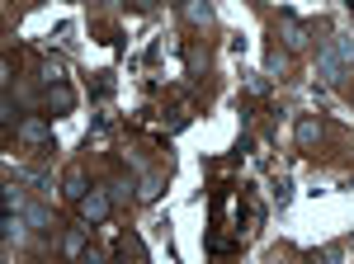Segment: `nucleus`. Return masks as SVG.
Returning a JSON list of instances; mask_svg holds the SVG:
<instances>
[{
  "mask_svg": "<svg viewBox=\"0 0 354 264\" xmlns=\"http://www.w3.org/2000/svg\"><path fill=\"white\" fill-rule=\"evenodd\" d=\"M109 212H113V194H109V189H90V194L81 198V217H85V227H100V222H104Z\"/></svg>",
  "mask_w": 354,
  "mask_h": 264,
  "instance_id": "1",
  "label": "nucleus"
},
{
  "mask_svg": "<svg viewBox=\"0 0 354 264\" xmlns=\"http://www.w3.org/2000/svg\"><path fill=\"white\" fill-rule=\"evenodd\" d=\"M19 142H28V147H48V142H53L48 118H24V123H19Z\"/></svg>",
  "mask_w": 354,
  "mask_h": 264,
  "instance_id": "2",
  "label": "nucleus"
},
{
  "mask_svg": "<svg viewBox=\"0 0 354 264\" xmlns=\"http://www.w3.org/2000/svg\"><path fill=\"white\" fill-rule=\"evenodd\" d=\"M24 222H28V232H43V236H48V232H57L53 212L43 208V203H28V208H24Z\"/></svg>",
  "mask_w": 354,
  "mask_h": 264,
  "instance_id": "3",
  "label": "nucleus"
},
{
  "mask_svg": "<svg viewBox=\"0 0 354 264\" xmlns=\"http://www.w3.org/2000/svg\"><path fill=\"white\" fill-rule=\"evenodd\" d=\"M279 33H283V43H288V48H302V43H307V24L293 19V15H283V19H279Z\"/></svg>",
  "mask_w": 354,
  "mask_h": 264,
  "instance_id": "4",
  "label": "nucleus"
},
{
  "mask_svg": "<svg viewBox=\"0 0 354 264\" xmlns=\"http://www.w3.org/2000/svg\"><path fill=\"white\" fill-rule=\"evenodd\" d=\"M185 19L198 24V28H208L213 24V5H208V0H185Z\"/></svg>",
  "mask_w": 354,
  "mask_h": 264,
  "instance_id": "5",
  "label": "nucleus"
},
{
  "mask_svg": "<svg viewBox=\"0 0 354 264\" xmlns=\"http://www.w3.org/2000/svg\"><path fill=\"white\" fill-rule=\"evenodd\" d=\"M71 104H76V95L66 90V80H57V85H48V109H57V113H66Z\"/></svg>",
  "mask_w": 354,
  "mask_h": 264,
  "instance_id": "6",
  "label": "nucleus"
},
{
  "mask_svg": "<svg viewBox=\"0 0 354 264\" xmlns=\"http://www.w3.org/2000/svg\"><path fill=\"white\" fill-rule=\"evenodd\" d=\"M62 194H66L71 203H81L85 194H90V189H85V170H66V180H62Z\"/></svg>",
  "mask_w": 354,
  "mask_h": 264,
  "instance_id": "7",
  "label": "nucleus"
},
{
  "mask_svg": "<svg viewBox=\"0 0 354 264\" xmlns=\"http://www.w3.org/2000/svg\"><path fill=\"white\" fill-rule=\"evenodd\" d=\"M322 71H326V80H340L350 66L340 62V53H335V48H326V53H322Z\"/></svg>",
  "mask_w": 354,
  "mask_h": 264,
  "instance_id": "8",
  "label": "nucleus"
},
{
  "mask_svg": "<svg viewBox=\"0 0 354 264\" xmlns=\"http://www.w3.org/2000/svg\"><path fill=\"white\" fill-rule=\"evenodd\" d=\"M322 142V123L317 118H302L298 123V147H317Z\"/></svg>",
  "mask_w": 354,
  "mask_h": 264,
  "instance_id": "9",
  "label": "nucleus"
},
{
  "mask_svg": "<svg viewBox=\"0 0 354 264\" xmlns=\"http://www.w3.org/2000/svg\"><path fill=\"white\" fill-rule=\"evenodd\" d=\"M43 80H48V85H57V80H66V62H57V57H48V62H43Z\"/></svg>",
  "mask_w": 354,
  "mask_h": 264,
  "instance_id": "10",
  "label": "nucleus"
},
{
  "mask_svg": "<svg viewBox=\"0 0 354 264\" xmlns=\"http://www.w3.org/2000/svg\"><path fill=\"white\" fill-rule=\"evenodd\" d=\"M24 189H15V185H5V212H24Z\"/></svg>",
  "mask_w": 354,
  "mask_h": 264,
  "instance_id": "11",
  "label": "nucleus"
},
{
  "mask_svg": "<svg viewBox=\"0 0 354 264\" xmlns=\"http://www.w3.org/2000/svg\"><path fill=\"white\" fill-rule=\"evenodd\" d=\"M156 194H161V175H147V180H142V189H137V198H142V203H151Z\"/></svg>",
  "mask_w": 354,
  "mask_h": 264,
  "instance_id": "12",
  "label": "nucleus"
},
{
  "mask_svg": "<svg viewBox=\"0 0 354 264\" xmlns=\"http://www.w3.org/2000/svg\"><path fill=\"white\" fill-rule=\"evenodd\" d=\"M24 232V222H19V212H5V222H0V236L10 241V236H19Z\"/></svg>",
  "mask_w": 354,
  "mask_h": 264,
  "instance_id": "13",
  "label": "nucleus"
},
{
  "mask_svg": "<svg viewBox=\"0 0 354 264\" xmlns=\"http://www.w3.org/2000/svg\"><path fill=\"white\" fill-rule=\"evenodd\" d=\"M81 245H85V236H81V232H71V236H66V255H81Z\"/></svg>",
  "mask_w": 354,
  "mask_h": 264,
  "instance_id": "14",
  "label": "nucleus"
},
{
  "mask_svg": "<svg viewBox=\"0 0 354 264\" xmlns=\"http://www.w3.org/2000/svg\"><path fill=\"white\" fill-rule=\"evenodd\" d=\"M270 71H279V76H283V71H288V57H283V53H270Z\"/></svg>",
  "mask_w": 354,
  "mask_h": 264,
  "instance_id": "15",
  "label": "nucleus"
},
{
  "mask_svg": "<svg viewBox=\"0 0 354 264\" xmlns=\"http://www.w3.org/2000/svg\"><path fill=\"white\" fill-rule=\"evenodd\" d=\"M118 250H123V255H147V245H142V241H123Z\"/></svg>",
  "mask_w": 354,
  "mask_h": 264,
  "instance_id": "16",
  "label": "nucleus"
}]
</instances>
